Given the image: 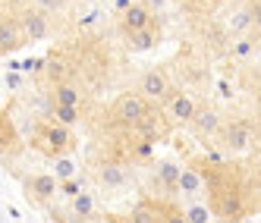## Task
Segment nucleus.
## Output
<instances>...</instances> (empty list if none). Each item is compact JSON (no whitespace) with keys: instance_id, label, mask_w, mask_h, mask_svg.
Here are the masks:
<instances>
[{"instance_id":"1","label":"nucleus","mask_w":261,"mask_h":223,"mask_svg":"<svg viewBox=\"0 0 261 223\" xmlns=\"http://www.w3.org/2000/svg\"><path fill=\"white\" fill-rule=\"evenodd\" d=\"M204 173V189H208V208L217 220L236 223L246 214V198H242V182L233 163H214Z\"/></svg>"},{"instance_id":"2","label":"nucleus","mask_w":261,"mask_h":223,"mask_svg":"<svg viewBox=\"0 0 261 223\" xmlns=\"http://www.w3.org/2000/svg\"><path fill=\"white\" fill-rule=\"evenodd\" d=\"M32 148L38 154H44V157H60L63 151H69L72 148V132H69V126H63V123H57L54 117H44V120H38L35 123V129H32Z\"/></svg>"},{"instance_id":"3","label":"nucleus","mask_w":261,"mask_h":223,"mask_svg":"<svg viewBox=\"0 0 261 223\" xmlns=\"http://www.w3.org/2000/svg\"><path fill=\"white\" fill-rule=\"evenodd\" d=\"M148 110H151V101H145L139 91H126L114 101V120L120 126H136Z\"/></svg>"},{"instance_id":"4","label":"nucleus","mask_w":261,"mask_h":223,"mask_svg":"<svg viewBox=\"0 0 261 223\" xmlns=\"http://www.w3.org/2000/svg\"><path fill=\"white\" fill-rule=\"evenodd\" d=\"M25 44H29V38H25L19 19H16L10 10H0V57H4V53L22 50Z\"/></svg>"},{"instance_id":"5","label":"nucleus","mask_w":261,"mask_h":223,"mask_svg":"<svg viewBox=\"0 0 261 223\" xmlns=\"http://www.w3.org/2000/svg\"><path fill=\"white\" fill-rule=\"evenodd\" d=\"M16 19H19V25H22V32H25V38H29V44L32 41H44L47 35H50V19H47V13L44 10H38V7H22L19 13H16Z\"/></svg>"},{"instance_id":"6","label":"nucleus","mask_w":261,"mask_h":223,"mask_svg":"<svg viewBox=\"0 0 261 223\" xmlns=\"http://www.w3.org/2000/svg\"><path fill=\"white\" fill-rule=\"evenodd\" d=\"M189 126H192V132H195L198 138H217V135L223 132V114H220L217 107L198 104L195 114H192V120H189Z\"/></svg>"},{"instance_id":"7","label":"nucleus","mask_w":261,"mask_h":223,"mask_svg":"<svg viewBox=\"0 0 261 223\" xmlns=\"http://www.w3.org/2000/svg\"><path fill=\"white\" fill-rule=\"evenodd\" d=\"M95 185L98 189H126L129 185V166L120 160H104L95 166Z\"/></svg>"},{"instance_id":"8","label":"nucleus","mask_w":261,"mask_h":223,"mask_svg":"<svg viewBox=\"0 0 261 223\" xmlns=\"http://www.w3.org/2000/svg\"><path fill=\"white\" fill-rule=\"evenodd\" d=\"M154 19H151V7L148 4H129L126 10H120V32L126 35H136V32H142V29H148Z\"/></svg>"},{"instance_id":"9","label":"nucleus","mask_w":261,"mask_h":223,"mask_svg":"<svg viewBox=\"0 0 261 223\" xmlns=\"http://www.w3.org/2000/svg\"><path fill=\"white\" fill-rule=\"evenodd\" d=\"M167 91H170V82H167V72L164 69H148L142 72V79H139V95L145 101H164L167 98Z\"/></svg>"},{"instance_id":"10","label":"nucleus","mask_w":261,"mask_h":223,"mask_svg":"<svg viewBox=\"0 0 261 223\" xmlns=\"http://www.w3.org/2000/svg\"><path fill=\"white\" fill-rule=\"evenodd\" d=\"M223 145H227V151H246V148L252 145V126L246 120H230L223 123V132H220Z\"/></svg>"},{"instance_id":"11","label":"nucleus","mask_w":261,"mask_h":223,"mask_svg":"<svg viewBox=\"0 0 261 223\" xmlns=\"http://www.w3.org/2000/svg\"><path fill=\"white\" fill-rule=\"evenodd\" d=\"M41 79H47L50 85L72 82V63L63 57V53H50V57L41 63Z\"/></svg>"},{"instance_id":"12","label":"nucleus","mask_w":261,"mask_h":223,"mask_svg":"<svg viewBox=\"0 0 261 223\" xmlns=\"http://www.w3.org/2000/svg\"><path fill=\"white\" fill-rule=\"evenodd\" d=\"M25 192L38 201V204H44V201H50L54 198V192H57V176L54 173H35V176H25Z\"/></svg>"},{"instance_id":"13","label":"nucleus","mask_w":261,"mask_h":223,"mask_svg":"<svg viewBox=\"0 0 261 223\" xmlns=\"http://www.w3.org/2000/svg\"><path fill=\"white\" fill-rule=\"evenodd\" d=\"M167 217V204L164 201H154V198H142L133 214H129V223H164Z\"/></svg>"},{"instance_id":"14","label":"nucleus","mask_w":261,"mask_h":223,"mask_svg":"<svg viewBox=\"0 0 261 223\" xmlns=\"http://www.w3.org/2000/svg\"><path fill=\"white\" fill-rule=\"evenodd\" d=\"M201 189H204V173L198 170L195 163L182 166V170H179V182H176V192L186 195V198H195V195H201Z\"/></svg>"},{"instance_id":"15","label":"nucleus","mask_w":261,"mask_h":223,"mask_svg":"<svg viewBox=\"0 0 261 223\" xmlns=\"http://www.w3.org/2000/svg\"><path fill=\"white\" fill-rule=\"evenodd\" d=\"M50 104H66V107H82V91L76 88V82H60L50 85Z\"/></svg>"},{"instance_id":"16","label":"nucleus","mask_w":261,"mask_h":223,"mask_svg":"<svg viewBox=\"0 0 261 223\" xmlns=\"http://www.w3.org/2000/svg\"><path fill=\"white\" fill-rule=\"evenodd\" d=\"M195 107L198 104L189 95H176V98H170V104H167V114H170V120H176V123H189Z\"/></svg>"},{"instance_id":"17","label":"nucleus","mask_w":261,"mask_h":223,"mask_svg":"<svg viewBox=\"0 0 261 223\" xmlns=\"http://www.w3.org/2000/svg\"><path fill=\"white\" fill-rule=\"evenodd\" d=\"M136 129H139V135L142 138H148V142H158L161 135H164V123H161V114H158V110L151 107V110H148V114L136 123Z\"/></svg>"},{"instance_id":"18","label":"nucleus","mask_w":261,"mask_h":223,"mask_svg":"<svg viewBox=\"0 0 261 223\" xmlns=\"http://www.w3.org/2000/svg\"><path fill=\"white\" fill-rule=\"evenodd\" d=\"M179 170H182V166L176 163V160H161L158 163V182L164 185V189L167 192H170V195H176V182H179Z\"/></svg>"},{"instance_id":"19","label":"nucleus","mask_w":261,"mask_h":223,"mask_svg":"<svg viewBox=\"0 0 261 223\" xmlns=\"http://www.w3.org/2000/svg\"><path fill=\"white\" fill-rule=\"evenodd\" d=\"M69 211L76 220H88L91 214H95V198H91L88 192H79V195H72V204H69Z\"/></svg>"},{"instance_id":"20","label":"nucleus","mask_w":261,"mask_h":223,"mask_svg":"<svg viewBox=\"0 0 261 223\" xmlns=\"http://www.w3.org/2000/svg\"><path fill=\"white\" fill-rule=\"evenodd\" d=\"M129 160H136V163H151L154 160V142H148V138H136L133 148H129Z\"/></svg>"},{"instance_id":"21","label":"nucleus","mask_w":261,"mask_h":223,"mask_svg":"<svg viewBox=\"0 0 261 223\" xmlns=\"http://www.w3.org/2000/svg\"><path fill=\"white\" fill-rule=\"evenodd\" d=\"M47 117H54L57 123H63V126H76L79 123V107H66V104H50V114Z\"/></svg>"},{"instance_id":"22","label":"nucleus","mask_w":261,"mask_h":223,"mask_svg":"<svg viewBox=\"0 0 261 223\" xmlns=\"http://www.w3.org/2000/svg\"><path fill=\"white\" fill-rule=\"evenodd\" d=\"M182 214H186L189 223H211V208H208V204H201V201H189L182 208Z\"/></svg>"},{"instance_id":"23","label":"nucleus","mask_w":261,"mask_h":223,"mask_svg":"<svg viewBox=\"0 0 261 223\" xmlns=\"http://www.w3.org/2000/svg\"><path fill=\"white\" fill-rule=\"evenodd\" d=\"M129 44L139 47V50L154 47V44H158V29H154V22L148 25V29H142V32H136V35H129Z\"/></svg>"},{"instance_id":"24","label":"nucleus","mask_w":261,"mask_h":223,"mask_svg":"<svg viewBox=\"0 0 261 223\" xmlns=\"http://www.w3.org/2000/svg\"><path fill=\"white\" fill-rule=\"evenodd\" d=\"M252 29V10H239L230 16V32L233 35H246Z\"/></svg>"},{"instance_id":"25","label":"nucleus","mask_w":261,"mask_h":223,"mask_svg":"<svg viewBox=\"0 0 261 223\" xmlns=\"http://www.w3.org/2000/svg\"><path fill=\"white\" fill-rule=\"evenodd\" d=\"M57 179H72L76 176V160H69V157H54V170H50Z\"/></svg>"},{"instance_id":"26","label":"nucleus","mask_w":261,"mask_h":223,"mask_svg":"<svg viewBox=\"0 0 261 223\" xmlns=\"http://www.w3.org/2000/svg\"><path fill=\"white\" fill-rule=\"evenodd\" d=\"M255 53V41H252V35H239V41L233 44V57L236 60H246Z\"/></svg>"},{"instance_id":"27","label":"nucleus","mask_w":261,"mask_h":223,"mask_svg":"<svg viewBox=\"0 0 261 223\" xmlns=\"http://www.w3.org/2000/svg\"><path fill=\"white\" fill-rule=\"evenodd\" d=\"M38 10H44V13H57V10H63V4L66 0H32Z\"/></svg>"},{"instance_id":"28","label":"nucleus","mask_w":261,"mask_h":223,"mask_svg":"<svg viewBox=\"0 0 261 223\" xmlns=\"http://www.w3.org/2000/svg\"><path fill=\"white\" fill-rule=\"evenodd\" d=\"M164 223H189V220H186L182 211H176V208H170V204H167V217H164Z\"/></svg>"},{"instance_id":"29","label":"nucleus","mask_w":261,"mask_h":223,"mask_svg":"<svg viewBox=\"0 0 261 223\" xmlns=\"http://www.w3.org/2000/svg\"><path fill=\"white\" fill-rule=\"evenodd\" d=\"M249 10H252V29H258V32H261V0H255Z\"/></svg>"},{"instance_id":"30","label":"nucleus","mask_w":261,"mask_h":223,"mask_svg":"<svg viewBox=\"0 0 261 223\" xmlns=\"http://www.w3.org/2000/svg\"><path fill=\"white\" fill-rule=\"evenodd\" d=\"M22 82H25V79L19 76V72H7V88L16 91V88H22Z\"/></svg>"},{"instance_id":"31","label":"nucleus","mask_w":261,"mask_h":223,"mask_svg":"<svg viewBox=\"0 0 261 223\" xmlns=\"http://www.w3.org/2000/svg\"><path fill=\"white\" fill-rule=\"evenodd\" d=\"M82 4H91V0H82Z\"/></svg>"},{"instance_id":"32","label":"nucleus","mask_w":261,"mask_h":223,"mask_svg":"<svg viewBox=\"0 0 261 223\" xmlns=\"http://www.w3.org/2000/svg\"><path fill=\"white\" fill-rule=\"evenodd\" d=\"M258 57H261V53H258Z\"/></svg>"}]
</instances>
